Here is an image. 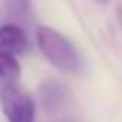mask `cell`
<instances>
[{"label": "cell", "mask_w": 122, "mask_h": 122, "mask_svg": "<svg viewBox=\"0 0 122 122\" xmlns=\"http://www.w3.org/2000/svg\"><path fill=\"white\" fill-rule=\"evenodd\" d=\"M21 76V64L14 55L0 51V81L4 85H12Z\"/></svg>", "instance_id": "obj_5"}, {"label": "cell", "mask_w": 122, "mask_h": 122, "mask_svg": "<svg viewBox=\"0 0 122 122\" xmlns=\"http://www.w3.org/2000/svg\"><path fill=\"white\" fill-rule=\"evenodd\" d=\"M4 7L18 21H30L32 20V2L30 0H4Z\"/></svg>", "instance_id": "obj_6"}, {"label": "cell", "mask_w": 122, "mask_h": 122, "mask_svg": "<svg viewBox=\"0 0 122 122\" xmlns=\"http://www.w3.org/2000/svg\"><path fill=\"white\" fill-rule=\"evenodd\" d=\"M28 50V36L18 23L0 25V51L9 55H23Z\"/></svg>", "instance_id": "obj_3"}, {"label": "cell", "mask_w": 122, "mask_h": 122, "mask_svg": "<svg viewBox=\"0 0 122 122\" xmlns=\"http://www.w3.org/2000/svg\"><path fill=\"white\" fill-rule=\"evenodd\" d=\"M39 101L46 113H57L64 108L67 101V89L60 81H44L39 87Z\"/></svg>", "instance_id": "obj_4"}, {"label": "cell", "mask_w": 122, "mask_h": 122, "mask_svg": "<svg viewBox=\"0 0 122 122\" xmlns=\"http://www.w3.org/2000/svg\"><path fill=\"white\" fill-rule=\"evenodd\" d=\"M97 2H101V4H106V2H108V0H97Z\"/></svg>", "instance_id": "obj_7"}, {"label": "cell", "mask_w": 122, "mask_h": 122, "mask_svg": "<svg viewBox=\"0 0 122 122\" xmlns=\"http://www.w3.org/2000/svg\"><path fill=\"white\" fill-rule=\"evenodd\" d=\"M36 41L41 53L57 71L76 74L81 71V58L74 44L55 28L41 25L36 30Z\"/></svg>", "instance_id": "obj_1"}, {"label": "cell", "mask_w": 122, "mask_h": 122, "mask_svg": "<svg viewBox=\"0 0 122 122\" xmlns=\"http://www.w3.org/2000/svg\"><path fill=\"white\" fill-rule=\"evenodd\" d=\"M0 106L7 122H36V99L18 83L2 85Z\"/></svg>", "instance_id": "obj_2"}]
</instances>
